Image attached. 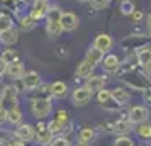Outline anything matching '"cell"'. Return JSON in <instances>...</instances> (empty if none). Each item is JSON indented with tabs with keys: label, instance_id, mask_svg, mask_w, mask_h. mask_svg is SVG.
Wrapping results in <instances>:
<instances>
[{
	"label": "cell",
	"instance_id": "1",
	"mask_svg": "<svg viewBox=\"0 0 151 146\" xmlns=\"http://www.w3.org/2000/svg\"><path fill=\"white\" fill-rule=\"evenodd\" d=\"M146 73H136V71H132V73H129V75H124L122 78V82L129 88H132V90H136V92H144L148 87H150V82H148V77H144Z\"/></svg>",
	"mask_w": 151,
	"mask_h": 146
},
{
	"label": "cell",
	"instance_id": "2",
	"mask_svg": "<svg viewBox=\"0 0 151 146\" xmlns=\"http://www.w3.org/2000/svg\"><path fill=\"white\" fill-rule=\"evenodd\" d=\"M17 88L14 85H5L0 90V105H4L7 111L10 109H19V100H17Z\"/></svg>",
	"mask_w": 151,
	"mask_h": 146
},
{
	"label": "cell",
	"instance_id": "3",
	"mask_svg": "<svg viewBox=\"0 0 151 146\" xmlns=\"http://www.w3.org/2000/svg\"><path fill=\"white\" fill-rule=\"evenodd\" d=\"M53 111L51 99H31V112L36 119L48 117Z\"/></svg>",
	"mask_w": 151,
	"mask_h": 146
},
{
	"label": "cell",
	"instance_id": "4",
	"mask_svg": "<svg viewBox=\"0 0 151 146\" xmlns=\"http://www.w3.org/2000/svg\"><path fill=\"white\" fill-rule=\"evenodd\" d=\"M151 42V37L146 34H131L127 36L126 39H122L121 42V46L124 49H127V51H139L141 48L144 46H150Z\"/></svg>",
	"mask_w": 151,
	"mask_h": 146
},
{
	"label": "cell",
	"instance_id": "5",
	"mask_svg": "<svg viewBox=\"0 0 151 146\" xmlns=\"http://www.w3.org/2000/svg\"><path fill=\"white\" fill-rule=\"evenodd\" d=\"M97 100H99V104H100V107H104L105 111L109 112H117L119 109H121V105L116 102V99L112 97V92L110 90H99L97 92Z\"/></svg>",
	"mask_w": 151,
	"mask_h": 146
},
{
	"label": "cell",
	"instance_id": "6",
	"mask_svg": "<svg viewBox=\"0 0 151 146\" xmlns=\"http://www.w3.org/2000/svg\"><path fill=\"white\" fill-rule=\"evenodd\" d=\"M148 117H150V111L144 105H134V107H131L129 111H127V119L134 126L141 124V122H146Z\"/></svg>",
	"mask_w": 151,
	"mask_h": 146
},
{
	"label": "cell",
	"instance_id": "7",
	"mask_svg": "<svg viewBox=\"0 0 151 146\" xmlns=\"http://www.w3.org/2000/svg\"><path fill=\"white\" fill-rule=\"evenodd\" d=\"M92 95H93V92L88 90L87 87H76L73 93H71V100H73V105L76 107H83V105H87L92 100Z\"/></svg>",
	"mask_w": 151,
	"mask_h": 146
},
{
	"label": "cell",
	"instance_id": "8",
	"mask_svg": "<svg viewBox=\"0 0 151 146\" xmlns=\"http://www.w3.org/2000/svg\"><path fill=\"white\" fill-rule=\"evenodd\" d=\"M132 126L134 124L126 117V119H119L116 122H112V124H109L107 127H109V132H114L117 136H126V134H129V132L132 131Z\"/></svg>",
	"mask_w": 151,
	"mask_h": 146
},
{
	"label": "cell",
	"instance_id": "9",
	"mask_svg": "<svg viewBox=\"0 0 151 146\" xmlns=\"http://www.w3.org/2000/svg\"><path fill=\"white\" fill-rule=\"evenodd\" d=\"M53 138H55V134L49 131V127L46 122H37V126H36V139H37V143H41V145L44 146H49L51 145V141H53Z\"/></svg>",
	"mask_w": 151,
	"mask_h": 146
},
{
	"label": "cell",
	"instance_id": "10",
	"mask_svg": "<svg viewBox=\"0 0 151 146\" xmlns=\"http://www.w3.org/2000/svg\"><path fill=\"white\" fill-rule=\"evenodd\" d=\"M49 7H51V5H49V2H46V0H34L32 5H31L29 14L32 15L36 21H41V19H46Z\"/></svg>",
	"mask_w": 151,
	"mask_h": 146
},
{
	"label": "cell",
	"instance_id": "11",
	"mask_svg": "<svg viewBox=\"0 0 151 146\" xmlns=\"http://www.w3.org/2000/svg\"><path fill=\"white\" fill-rule=\"evenodd\" d=\"M22 83H24V88L26 92H34L39 85H41V75L34 71V70H31V71H26L24 73V77L21 78Z\"/></svg>",
	"mask_w": 151,
	"mask_h": 146
},
{
	"label": "cell",
	"instance_id": "12",
	"mask_svg": "<svg viewBox=\"0 0 151 146\" xmlns=\"http://www.w3.org/2000/svg\"><path fill=\"white\" fill-rule=\"evenodd\" d=\"M15 138H19L21 141L24 143H31L32 139H36V126H31V124H19L17 129H15Z\"/></svg>",
	"mask_w": 151,
	"mask_h": 146
},
{
	"label": "cell",
	"instance_id": "13",
	"mask_svg": "<svg viewBox=\"0 0 151 146\" xmlns=\"http://www.w3.org/2000/svg\"><path fill=\"white\" fill-rule=\"evenodd\" d=\"M60 24H61V27L65 32H73L76 27H78V15L73 14V12H63L61 14V19H60Z\"/></svg>",
	"mask_w": 151,
	"mask_h": 146
},
{
	"label": "cell",
	"instance_id": "14",
	"mask_svg": "<svg viewBox=\"0 0 151 146\" xmlns=\"http://www.w3.org/2000/svg\"><path fill=\"white\" fill-rule=\"evenodd\" d=\"M93 46L99 48L102 53H109L112 46H114V39H112V36L107 34V32H102V34H99L93 39Z\"/></svg>",
	"mask_w": 151,
	"mask_h": 146
},
{
	"label": "cell",
	"instance_id": "15",
	"mask_svg": "<svg viewBox=\"0 0 151 146\" xmlns=\"http://www.w3.org/2000/svg\"><path fill=\"white\" fill-rule=\"evenodd\" d=\"M49 92H51V97L53 99H58V100H61L68 95V85L61 82V80H56L53 83L49 85Z\"/></svg>",
	"mask_w": 151,
	"mask_h": 146
},
{
	"label": "cell",
	"instance_id": "16",
	"mask_svg": "<svg viewBox=\"0 0 151 146\" xmlns=\"http://www.w3.org/2000/svg\"><path fill=\"white\" fill-rule=\"evenodd\" d=\"M24 73H26V68H24V65L21 63V60L7 65L5 75H7L9 78H12V80H21V78L24 77Z\"/></svg>",
	"mask_w": 151,
	"mask_h": 146
},
{
	"label": "cell",
	"instance_id": "17",
	"mask_svg": "<svg viewBox=\"0 0 151 146\" xmlns=\"http://www.w3.org/2000/svg\"><path fill=\"white\" fill-rule=\"evenodd\" d=\"M105 83H107V78L105 77H102V75H92V77H88L85 80V85L83 87H87L92 92H99L105 87Z\"/></svg>",
	"mask_w": 151,
	"mask_h": 146
},
{
	"label": "cell",
	"instance_id": "18",
	"mask_svg": "<svg viewBox=\"0 0 151 146\" xmlns=\"http://www.w3.org/2000/svg\"><path fill=\"white\" fill-rule=\"evenodd\" d=\"M19 41V31L14 27L5 29V31H0V42L5 44V46H12L15 42Z\"/></svg>",
	"mask_w": 151,
	"mask_h": 146
},
{
	"label": "cell",
	"instance_id": "19",
	"mask_svg": "<svg viewBox=\"0 0 151 146\" xmlns=\"http://www.w3.org/2000/svg\"><path fill=\"white\" fill-rule=\"evenodd\" d=\"M100 65H102V68L105 70V71L116 73L117 68H119V65H121V60H119V56H116V55H105Z\"/></svg>",
	"mask_w": 151,
	"mask_h": 146
},
{
	"label": "cell",
	"instance_id": "20",
	"mask_svg": "<svg viewBox=\"0 0 151 146\" xmlns=\"http://www.w3.org/2000/svg\"><path fill=\"white\" fill-rule=\"evenodd\" d=\"M93 70H95V66H93L92 63H88L87 60H83V61H80L78 66H76V78L87 80L88 77L93 75Z\"/></svg>",
	"mask_w": 151,
	"mask_h": 146
},
{
	"label": "cell",
	"instance_id": "21",
	"mask_svg": "<svg viewBox=\"0 0 151 146\" xmlns=\"http://www.w3.org/2000/svg\"><path fill=\"white\" fill-rule=\"evenodd\" d=\"M104 56H105V53H102L99 48H95L93 44L90 46L88 49H87V55H85V60L88 63H92L93 66H97V65H100L104 60Z\"/></svg>",
	"mask_w": 151,
	"mask_h": 146
},
{
	"label": "cell",
	"instance_id": "22",
	"mask_svg": "<svg viewBox=\"0 0 151 146\" xmlns=\"http://www.w3.org/2000/svg\"><path fill=\"white\" fill-rule=\"evenodd\" d=\"M110 92H112V97L116 99V102L119 105H126L131 100V93L126 88H122V87H116V88H112Z\"/></svg>",
	"mask_w": 151,
	"mask_h": 146
},
{
	"label": "cell",
	"instance_id": "23",
	"mask_svg": "<svg viewBox=\"0 0 151 146\" xmlns=\"http://www.w3.org/2000/svg\"><path fill=\"white\" fill-rule=\"evenodd\" d=\"M95 127H83L78 131V141L83 143V145H92L93 143V139H95Z\"/></svg>",
	"mask_w": 151,
	"mask_h": 146
},
{
	"label": "cell",
	"instance_id": "24",
	"mask_svg": "<svg viewBox=\"0 0 151 146\" xmlns=\"http://www.w3.org/2000/svg\"><path fill=\"white\" fill-rule=\"evenodd\" d=\"M136 66L137 63H131V60L127 58L126 61H121V65H119V68H117L116 71V77H124V75H129V73H132V71H136Z\"/></svg>",
	"mask_w": 151,
	"mask_h": 146
},
{
	"label": "cell",
	"instance_id": "25",
	"mask_svg": "<svg viewBox=\"0 0 151 146\" xmlns=\"http://www.w3.org/2000/svg\"><path fill=\"white\" fill-rule=\"evenodd\" d=\"M136 58L139 66H146L151 61V46H144L139 51H136Z\"/></svg>",
	"mask_w": 151,
	"mask_h": 146
},
{
	"label": "cell",
	"instance_id": "26",
	"mask_svg": "<svg viewBox=\"0 0 151 146\" xmlns=\"http://www.w3.org/2000/svg\"><path fill=\"white\" fill-rule=\"evenodd\" d=\"M136 134L141 139H151V124L146 121V122H141V124H136Z\"/></svg>",
	"mask_w": 151,
	"mask_h": 146
},
{
	"label": "cell",
	"instance_id": "27",
	"mask_svg": "<svg viewBox=\"0 0 151 146\" xmlns=\"http://www.w3.org/2000/svg\"><path fill=\"white\" fill-rule=\"evenodd\" d=\"M36 24H37V21H36V19H34L31 14L22 15V17H21V22H19V26H21L22 31H32V29L36 27Z\"/></svg>",
	"mask_w": 151,
	"mask_h": 146
},
{
	"label": "cell",
	"instance_id": "28",
	"mask_svg": "<svg viewBox=\"0 0 151 146\" xmlns=\"http://www.w3.org/2000/svg\"><path fill=\"white\" fill-rule=\"evenodd\" d=\"M63 32V27L60 22H46V34L49 37H58V36H61Z\"/></svg>",
	"mask_w": 151,
	"mask_h": 146
},
{
	"label": "cell",
	"instance_id": "29",
	"mask_svg": "<svg viewBox=\"0 0 151 146\" xmlns=\"http://www.w3.org/2000/svg\"><path fill=\"white\" fill-rule=\"evenodd\" d=\"M22 119H24V116H22L21 109H10L7 114V122H10V124L14 126H19L22 124Z\"/></svg>",
	"mask_w": 151,
	"mask_h": 146
},
{
	"label": "cell",
	"instance_id": "30",
	"mask_svg": "<svg viewBox=\"0 0 151 146\" xmlns=\"http://www.w3.org/2000/svg\"><path fill=\"white\" fill-rule=\"evenodd\" d=\"M61 14H63V10L58 5H51L48 10V15H46V22H60Z\"/></svg>",
	"mask_w": 151,
	"mask_h": 146
},
{
	"label": "cell",
	"instance_id": "31",
	"mask_svg": "<svg viewBox=\"0 0 151 146\" xmlns=\"http://www.w3.org/2000/svg\"><path fill=\"white\" fill-rule=\"evenodd\" d=\"M119 10H121L122 15H132V12L136 10V5H134L132 0H122L121 5H119Z\"/></svg>",
	"mask_w": 151,
	"mask_h": 146
},
{
	"label": "cell",
	"instance_id": "32",
	"mask_svg": "<svg viewBox=\"0 0 151 146\" xmlns=\"http://www.w3.org/2000/svg\"><path fill=\"white\" fill-rule=\"evenodd\" d=\"M0 58L5 63H14V61H19V53L15 49H4V53L0 55Z\"/></svg>",
	"mask_w": 151,
	"mask_h": 146
},
{
	"label": "cell",
	"instance_id": "33",
	"mask_svg": "<svg viewBox=\"0 0 151 146\" xmlns=\"http://www.w3.org/2000/svg\"><path fill=\"white\" fill-rule=\"evenodd\" d=\"M14 27V17L9 14H0V31Z\"/></svg>",
	"mask_w": 151,
	"mask_h": 146
},
{
	"label": "cell",
	"instance_id": "34",
	"mask_svg": "<svg viewBox=\"0 0 151 146\" xmlns=\"http://www.w3.org/2000/svg\"><path fill=\"white\" fill-rule=\"evenodd\" d=\"M48 127H49V131L53 132L55 136H60V134H63V127H65V126H63L61 122H58L56 119H53V121H49L48 122Z\"/></svg>",
	"mask_w": 151,
	"mask_h": 146
},
{
	"label": "cell",
	"instance_id": "35",
	"mask_svg": "<svg viewBox=\"0 0 151 146\" xmlns=\"http://www.w3.org/2000/svg\"><path fill=\"white\" fill-rule=\"evenodd\" d=\"M49 146H71V141H70L66 136L60 134V136H55V138H53V141H51Z\"/></svg>",
	"mask_w": 151,
	"mask_h": 146
},
{
	"label": "cell",
	"instance_id": "36",
	"mask_svg": "<svg viewBox=\"0 0 151 146\" xmlns=\"http://www.w3.org/2000/svg\"><path fill=\"white\" fill-rule=\"evenodd\" d=\"M90 5L95 10H105L110 5V0H90Z\"/></svg>",
	"mask_w": 151,
	"mask_h": 146
},
{
	"label": "cell",
	"instance_id": "37",
	"mask_svg": "<svg viewBox=\"0 0 151 146\" xmlns=\"http://www.w3.org/2000/svg\"><path fill=\"white\" fill-rule=\"evenodd\" d=\"M114 146H136V143L127 136H117L114 141Z\"/></svg>",
	"mask_w": 151,
	"mask_h": 146
},
{
	"label": "cell",
	"instance_id": "38",
	"mask_svg": "<svg viewBox=\"0 0 151 146\" xmlns=\"http://www.w3.org/2000/svg\"><path fill=\"white\" fill-rule=\"evenodd\" d=\"M56 121H58V122H61L63 126H66V124H70V114L66 111H65V109H60V111L56 112Z\"/></svg>",
	"mask_w": 151,
	"mask_h": 146
},
{
	"label": "cell",
	"instance_id": "39",
	"mask_svg": "<svg viewBox=\"0 0 151 146\" xmlns=\"http://www.w3.org/2000/svg\"><path fill=\"white\" fill-rule=\"evenodd\" d=\"M131 17H132V22H134V24H139V22H141V21L144 19V14L141 12V10H134Z\"/></svg>",
	"mask_w": 151,
	"mask_h": 146
},
{
	"label": "cell",
	"instance_id": "40",
	"mask_svg": "<svg viewBox=\"0 0 151 146\" xmlns=\"http://www.w3.org/2000/svg\"><path fill=\"white\" fill-rule=\"evenodd\" d=\"M143 100H144V104L146 105H151V85L143 92Z\"/></svg>",
	"mask_w": 151,
	"mask_h": 146
},
{
	"label": "cell",
	"instance_id": "41",
	"mask_svg": "<svg viewBox=\"0 0 151 146\" xmlns=\"http://www.w3.org/2000/svg\"><path fill=\"white\" fill-rule=\"evenodd\" d=\"M7 65L9 63H5L2 58H0V83H2V80H4V77H5V71H7Z\"/></svg>",
	"mask_w": 151,
	"mask_h": 146
},
{
	"label": "cell",
	"instance_id": "42",
	"mask_svg": "<svg viewBox=\"0 0 151 146\" xmlns=\"http://www.w3.org/2000/svg\"><path fill=\"white\" fill-rule=\"evenodd\" d=\"M7 114H9V111L4 107V105H0V124L7 122Z\"/></svg>",
	"mask_w": 151,
	"mask_h": 146
},
{
	"label": "cell",
	"instance_id": "43",
	"mask_svg": "<svg viewBox=\"0 0 151 146\" xmlns=\"http://www.w3.org/2000/svg\"><path fill=\"white\" fill-rule=\"evenodd\" d=\"M7 143H9V146H26L24 141H21L19 138H15V134H14V139H9Z\"/></svg>",
	"mask_w": 151,
	"mask_h": 146
},
{
	"label": "cell",
	"instance_id": "44",
	"mask_svg": "<svg viewBox=\"0 0 151 146\" xmlns=\"http://www.w3.org/2000/svg\"><path fill=\"white\" fill-rule=\"evenodd\" d=\"M146 27H148V36L151 37V10L148 14V22H146Z\"/></svg>",
	"mask_w": 151,
	"mask_h": 146
},
{
	"label": "cell",
	"instance_id": "45",
	"mask_svg": "<svg viewBox=\"0 0 151 146\" xmlns=\"http://www.w3.org/2000/svg\"><path fill=\"white\" fill-rule=\"evenodd\" d=\"M143 68H144V73H146V77H148V78H151V61L148 63L146 66H143Z\"/></svg>",
	"mask_w": 151,
	"mask_h": 146
},
{
	"label": "cell",
	"instance_id": "46",
	"mask_svg": "<svg viewBox=\"0 0 151 146\" xmlns=\"http://www.w3.org/2000/svg\"><path fill=\"white\" fill-rule=\"evenodd\" d=\"M0 146H9V143L5 139H0Z\"/></svg>",
	"mask_w": 151,
	"mask_h": 146
},
{
	"label": "cell",
	"instance_id": "47",
	"mask_svg": "<svg viewBox=\"0 0 151 146\" xmlns=\"http://www.w3.org/2000/svg\"><path fill=\"white\" fill-rule=\"evenodd\" d=\"M76 2H80V4H87V2H90V0H76Z\"/></svg>",
	"mask_w": 151,
	"mask_h": 146
},
{
	"label": "cell",
	"instance_id": "48",
	"mask_svg": "<svg viewBox=\"0 0 151 146\" xmlns=\"http://www.w3.org/2000/svg\"><path fill=\"white\" fill-rule=\"evenodd\" d=\"M76 146H88V145H83V143H80V141H78V145Z\"/></svg>",
	"mask_w": 151,
	"mask_h": 146
},
{
	"label": "cell",
	"instance_id": "49",
	"mask_svg": "<svg viewBox=\"0 0 151 146\" xmlns=\"http://www.w3.org/2000/svg\"><path fill=\"white\" fill-rule=\"evenodd\" d=\"M4 2H9V0H4ZM10 2H12V0H10Z\"/></svg>",
	"mask_w": 151,
	"mask_h": 146
},
{
	"label": "cell",
	"instance_id": "50",
	"mask_svg": "<svg viewBox=\"0 0 151 146\" xmlns=\"http://www.w3.org/2000/svg\"><path fill=\"white\" fill-rule=\"evenodd\" d=\"M46 2H48V0H46Z\"/></svg>",
	"mask_w": 151,
	"mask_h": 146
}]
</instances>
